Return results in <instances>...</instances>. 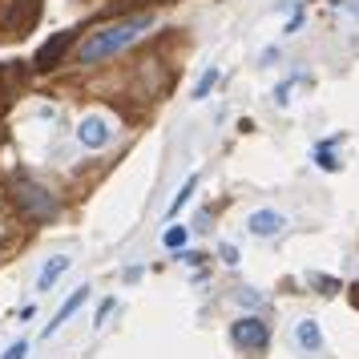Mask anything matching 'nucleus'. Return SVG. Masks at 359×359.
Segmentation results:
<instances>
[{
	"label": "nucleus",
	"mask_w": 359,
	"mask_h": 359,
	"mask_svg": "<svg viewBox=\"0 0 359 359\" xmlns=\"http://www.w3.org/2000/svg\"><path fill=\"white\" fill-rule=\"evenodd\" d=\"M214 85H218V69H206V73L198 77V85H194V101H202V97L214 89Z\"/></svg>",
	"instance_id": "nucleus-11"
},
{
	"label": "nucleus",
	"mask_w": 359,
	"mask_h": 359,
	"mask_svg": "<svg viewBox=\"0 0 359 359\" xmlns=\"http://www.w3.org/2000/svg\"><path fill=\"white\" fill-rule=\"evenodd\" d=\"M294 339H299L303 351H323V331H319L315 319H303V323L294 327Z\"/></svg>",
	"instance_id": "nucleus-7"
},
{
	"label": "nucleus",
	"mask_w": 359,
	"mask_h": 359,
	"mask_svg": "<svg viewBox=\"0 0 359 359\" xmlns=\"http://www.w3.org/2000/svg\"><path fill=\"white\" fill-rule=\"evenodd\" d=\"M17 198L33 218H53V214H57V198H53L45 186H36V182H29V178L17 182Z\"/></svg>",
	"instance_id": "nucleus-2"
},
{
	"label": "nucleus",
	"mask_w": 359,
	"mask_h": 359,
	"mask_svg": "<svg viewBox=\"0 0 359 359\" xmlns=\"http://www.w3.org/2000/svg\"><path fill=\"white\" fill-rule=\"evenodd\" d=\"M194 190H198V174H190V178L182 182V190H178V194H174V202H170V214H178L182 206H186V202L194 198Z\"/></svg>",
	"instance_id": "nucleus-10"
},
{
	"label": "nucleus",
	"mask_w": 359,
	"mask_h": 359,
	"mask_svg": "<svg viewBox=\"0 0 359 359\" xmlns=\"http://www.w3.org/2000/svg\"><path fill=\"white\" fill-rule=\"evenodd\" d=\"M266 323L262 319H255V315H246V319H238V323L230 327V339H234V347H243V351H262L266 347Z\"/></svg>",
	"instance_id": "nucleus-3"
},
{
	"label": "nucleus",
	"mask_w": 359,
	"mask_h": 359,
	"mask_svg": "<svg viewBox=\"0 0 359 359\" xmlns=\"http://www.w3.org/2000/svg\"><path fill=\"white\" fill-rule=\"evenodd\" d=\"M65 45H69V36L61 33V36H53L49 45H45V49L36 53V69H53V57H57V53H65Z\"/></svg>",
	"instance_id": "nucleus-9"
},
{
	"label": "nucleus",
	"mask_w": 359,
	"mask_h": 359,
	"mask_svg": "<svg viewBox=\"0 0 359 359\" xmlns=\"http://www.w3.org/2000/svg\"><path fill=\"white\" fill-rule=\"evenodd\" d=\"M283 226H287V218H283L278 210H255L250 218H246V230H250L255 238H275Z\"/></svg>",
	"instance_id": "nucleus-6"
},
{
	"label": "nucleus",
	"mask_w": 359,
	"mask_h": 359,
	"mask_svg": "<svg viewBox=\"0 0 359 359\" xmlns=\"http://www.w3.org/2000/svg\"><path fill=\"white\" fill-rule=\"evenodd\" d=\"M186 238H190V230H186V226H170L162 243L170 246V250H182V246H186Z\"/></svg>",
	"instance_id": "nucleus-12"
},
{
	"label": "nucleus",
	"mask_w": 359,
	"mask_h": 359,
	"mask_svg": "<svg viewBox=\"0 0 359 359\" xmlns=\"http://www.w3.org/2000/svg\"><path fill=\"white\" fill-rule=\"evenodd\" d=\"M77 142H81L85 149H105L109 142H114V126H109V117H101V114L81 117V126H77Z\"/></svg>",
	"instance_id": "nucleus-4"
},
{
	"label": "nucleus",
	"mask_w": 359,
	"mask_h": 359,
	"mask_svg": "<svg viewBox=\"0 0 359 359\" xmlns=\"http://www.w3.org/2000/svg\"><path fill=\"white\" fill-rule=\"evenodd\" d=\"M154 25H158L154 13H137V17H121V20H114V25H105V29H93V33L77 45V61H81V65H101V61H109L114 53L137 45Z\"/></svg>",
	"instance_id": "nucleus-1"
},
{
	"label": "nucleus",
	"mask_w": 359,
	"mask_h": 359,
	"mask_svg": "<svg viewBox=\"0 0 359 359\" xmlns=\"http://www.w3.org/2000/svg\"><path fill=\"white\" fill-rule=\"evenodd\" d=\"M65 271H69V259H65V255L49 259V262H45V271L36 275V291H49V287H53V283H57L61 275H65Z\"/></svg>",
	"instance_id": "nucleus-8"
},
{
	"label": "nucleus",
	"mask_w": 359,
	"mask_h": 359,
	"mask_svg": "<svg viewBox=\"0 0 359 359\" xmlns=\"http://www.w3.org/2000/svg\"><path fill=\"white\" fill-rule=\"evenodd\" d=\"M85 299H89V287H77V291H73V294L65 299V303H61V311L53 315V323L45 327V331H41V339H53V335H57V331H61V327H65L69 319H73V315L81 311V303H85Z\"/></svg>",
	"instance_id": "nucleus-5"
},
{
	"label": "nucleus",
	"mask_w": 359,
	"mask_h": 359,
	"mask_svg": "<svg viewBox=\"0 0 359 359\" xmlns=\"http://www.w3.org/2000/svg\"><path fill=\"white\" fill-rule=\"evenodd\" d=\"M109 311H114V299H105V303H101V311H97V319H93V323H101V319H105Z\"/></svg>",
	"instance_id": "nucleus-16"
},
{
	"label": "nucleus",
	"mask_w": 359,
	"mask_h": 359,
	"mask_svg": "<svg viewBox=\"0 0 359 359\" xmlns=\"http://www.w3.org/2000/svg\"><path fill=\"white\" fill-rule=\"evenodd\" d=\"M25 355H29V343L17 339V343H13V347H8V351H4L0 359H25Z\"/></svg>",
	"instance_id": "nucleus-14"
},
{
	"label": "nucleus",
	"mask_w": 359,
	"mask_h": 359,
	"mask_svg": "<svg viewBox=\"0 0 359 359\" xmlns=\"http://www.w3.org/2000/svg\"><path fill=\"white\" fill-rule=\"evenodd\" d=\"M222 259H226V266H234V262H238V250H234V246H222Z\"/></svg>",
	"instance_id": "nucleus-15"
},
{
	"label": "nucleus",
	"mask_w": 359,
	"mask_h": 359,
	"mask_svg": "<svg viewBox=\"0 0 359 359\" xmlns=\"http://www.w3.org/2000/svg\"><path fill=\"white\" fill-rule=\"evenodd\" d=\"M331 146H335V142H327V146L315 149V162L323 165V170H335V165H339V162H335V154H331Z\"/></svg>",
	"instance_id": "nucleus-13"
}]
</instances>
